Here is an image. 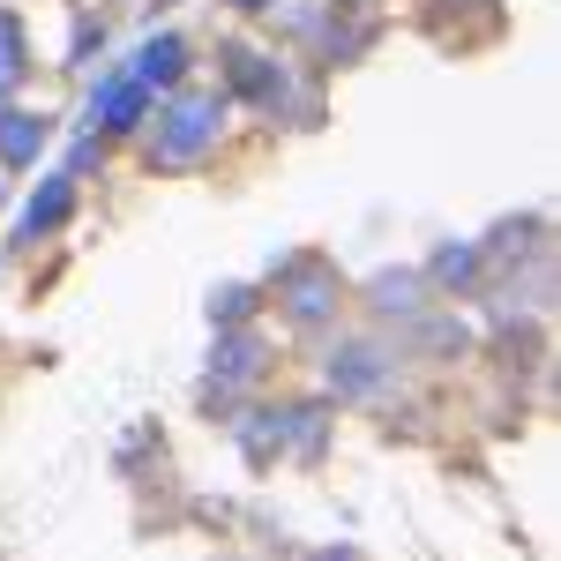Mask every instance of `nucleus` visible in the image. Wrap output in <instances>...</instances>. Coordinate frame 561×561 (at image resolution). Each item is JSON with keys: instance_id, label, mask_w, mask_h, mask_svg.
I'll list each match as a JSON object with an SVG mask.
<instances>
[{"instance_id": "obj_1", "label": "nucleus", "mask_w": 561, "mask_h": 561, "mask_svg": "<svg viewBox=\"0 0 561 561\" xmlns=\"http://www.w3.org/2000/svg\"><path fill=\"white\" fill-rule=\"evenodd\" d=\"M217 135H225V98L217 90H180L173 105H165V121H158V135H150V165L180 173V165L210 158Z\"/></svg>"}, {"instance_id": "obj_2", "label": "nucleus", "mask_w": 561, "mask_h": 561, "mask_svg": "<svg viewBox=\"0 0 561 561\" xmlns=\"http://www.w3.org/2000/svg\"><path fill=\"white\" fill-rule=\"evenodd\" d=\"M142 113H150V90L135 83V76H105V83L90 90V128L128 135V128H142Z\"/></svg>"}, {"instance_id": "obj_3", "label": "nucleus", "mask_w": 561, "mask_h": 561, "mask_svg": "<svg viewBox=\"0 0 561 561\" xmlns=\"http://www.w3.org/2000/svg\"><path fill=\"white\" fill-rule=\"evenodd\" d=\"M285 307H293V322H322L337 307V277L322 262H293L285 270Z\"/></svg>"}, {"instance_id": "obj_4", "label": "nucleus", "mask_w": 561, "mask_h": 561, "mask_svg": "<svg viewBox=\"0 0 561 561\" xmlns=\"http://www.w3.org/2000/svg\"><path fill=\"white\" fill-rule=\"evenodd\" d=\"M45 113H23V105H0V165H38V150H45Z\"/></svg>"}, {"instance_id": "obj_5", "label": "nucleus", "mask_w": 561, "mask_h": 561, "mask_svg": "<svg viewBox=\"0 0 561 561\" xmlns=\"http://www.w3.org/2000/svg\"><path fill=\"white\" fill-rule=\"evenodd\" d=\"M180 68H187V45H180L173 31H158V38L135 45V68H128V76H135L142 90H173V83H180Z\"/></svg>"}, {"instance_id": "obj_6", "label": "nucleus", "mask_w": 561, "mask_h": 561, "mask_svg": "<svg viewBox=\"0 0 561 561\" xmlns=\"http://www.w3.org/2000/svg\"><path fill=\"white\" fill-rule=\"evenodd\" d=\"M68 210H76V173L45 180V195H31V210H23V240H45L53 225H68Z\"/></svg>"}, {"instance_id": "obj_7", "label": "nucleus", "mask_w": 561, "mask_h": 561, "mask_svg": "<svg viewBox=\"0 0 561 561\" xmlns=\"http://www.w3.org/2000/svg\"><path fill=\"white\" fill-rule=\"evenodd\" d=\"M232 83L248 90L255 105H285V68H270L262 53H232Z\"/></svg>"}, {"instance_id": "obj_8", "label": "nucleus", "mask_w": 561, "mask_h": 561, "mask_svg": "<svg viewBox=\"0 0 561 561\" xmlns=\"http://www.w3.org/2000/svg\"><path fill=\"white\" fill-rule=\"evenodd\" d=\"M23 76H31V38H23V23L0 8V98L23 83Z\"/></svg>"}, {"instance_id": "obj_9", "label": "nucleus", "mask_w": 561, "mask_h": 561, "mask_svg": "<svg viewBox=\"0 0 561 561\" xmlns=\"http://www.w3.org/2000/svg\"><path fill=\"white\" fill-rule=\"evenodd\" d=\"M330 382L345 389V397H367V389L382 382V352H367V345H352V352H345V367H330Z\"/></svg>"}, {"instance_id": "obj_10", "label": "nucleus", "mask_w": 561, "mask_h": 561, "mask_svg": "<svg viewBox=\"0 0 561 561\" xmlns=\"http://www.w3.org/2000/svg\"><path fill=\"white\" fill-rule=\"evenodd\" d=\"M255 367H262V345H255V337H225V345H217V375H225V382H248Z\"/></svg>"}, {"instance_id": "obj_11", "label": "nucleus", "mask_w": 561, "mask_h": 561, "mask_svg": "<svg viewBox=\"0 0 561 561\" xmlns=\"http://www.w3.org/2000/svg\"><path fill=\"white\" fill-rule=\"evenodd\" d=\"M472 270H479V255H472V248H449V255L434 262V277H442V285H457V277H472Z\"/></svg>"}, {"instance_id": "obj_12", "label": "nucleus", "mask_w": 561, "mask_h": 561, "mask_svg": "<svg viewBox=\"0 0 561 561\" xmlns=\"http://www.w3.org/2000/svg\"><path fill=\"white\" fill-rule=\"evenodd\" d=\"M248 307H255V300H248V285H225V293L210 300V314H225V322H240Z\"/></svg>"}, {"instance_id": "obj_13", "label": "nucleus", "mask_w": 561, "mask_h": 561, "mask_svg": "<svg viewBox=\"0 0 561 561\" xmlns=\"http://www.w3.org/2000/svg\"><path fill=\"white\" fill-rule=\"evenodd\" d=\"M232 8H270V0H232Z\"/></svg>"}]
</instances>
